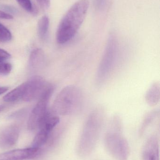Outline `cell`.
I'll list each match as a JSON object with an SVG mask.
<instances>
[{
	"label": "cell",
	"mask_w": 160,
	"mask_h": 160,
	"mask_svg": "<svg viewBox=\"0 0 160 160\" xmlns=\"http://www.w3.org/2000/svg\"><path fill=\"white\" fill-rule=\"evenodd\" d=\"M104 110L101 107L94 109L86 119L77 146V153L80 158L89 156L98 141L104 121Z\"/></svg>",
	"instance_id": "cell-1"
},
{
	"label": "cell",
	"mask_w": 160,
	"mask_h": 160,
	"mask_svg": "<svg viewBox=\"0 0 160 160\" xmlns=\"http://www.w3.org/2000/svg\"><path fill=\"white\" fill-rule=\"evenodd\" d=\"M89 6L88 0H79L67 11L57 29L56 40L58 44H65L76 35L85 19Z\"/></svg>",
	"instance_id": "cell-2"
},
{
	"label": "cell",
	"mask_w": 160,
	"mask_h": 160,
	"mask_svg": "<svg viewBox=\"0 0 160 160\" xmlns=\"http://www.w3.org/2000/svg\"><path fill=\"white\" fill-rule=\"evenodd\" d=\"M104 145L108 153L116 160H128L129 145L122 134V123L120 118L115 116L110 122L104 139Z\"/></svg>",
	"instance_id": "cell-3"
},
{
	"label": "cell",
	"mask_w": 160,
	"mask_h": 160,
	"mask_svg": "<svg viewBox=\"0 0 160 160\" xmlns=\"http://www.w3.org/2000/svg\"><path fill=\"white\" fill-rule=\"evenodd\" d=\"M83 101L80 89L76 86L69 85L64 88L56 96L53 111L55 114L69 115L80 110Z\"/></svg>",
	"instance_id": "cell-4"
},
{
	"label": "cell",
	"mask_w": 160,
	"mask_h": 160,
	"mask_svg": "<svg viewBox=\"0 0 160 160\" xmlns=\"http://www.w3.org/2000/svg\"><path fill=\"white\" fill-rule=\"evenodd\" d=\"M118 45L114 35L109 36L103 56L97 72V81L99 84L106 80L114 67L117 58Z\"/></svg>",
	"instance_id": "cell-5"
},
{
	"label": "cell",
	"mask_w": 160,
	"mask_h": 160,
	"mask_svg": "<svg viewBox=\"0 0 160 160\" xmlns=\"http://www.w3.org/2000/svg\"><path fill=\"white\" fill-rule=\"evenodd\" d=\"M54 91V87L50 84L31 112L27 122L28 129L34 130L40 128L46 119L49 112L47 111L48 102Z\"/></svg>",
	"instance_id": "cell-6"
},
{
	"label": "cell",
	"mask_w": 160,
	"mask_h": 160,
	"mask_svg": "<svg viewBox=\"0 0 160 160\" xmlns=\"http://www.w3.org/2000/svg\"><path fill=\"white\" fill-rule=\"evenodd\" d=\"M60 118L56 115L49 113L44 123L40 127V130L34 138L32 147L40 148L48 141L51 132L59 124Z\"/></svg>",
	"instance_id": "cell-7"
},
{
	"label": "cell",
	"mask_w": 160,
	"mask_h": 160,
	"mask_svg": "<svg viewBox=\"0 0 160 160\" xmlns=\"http://www.w3.org/2000/svg\"><path fill=\"white\" fill-rule=\"evenodd\" d=\"M50 84L42 78L35 77L26 82V89L22 99L26 102L32 101L39 99Z\"/></svg>",
	"instance_id": "cell-8"
},
{
	"label": "cell",
	"mask_w": 160,
	"mask_h": 160,
	"mask_svg": "<svg viewBox=\"0 0 160 160\" xmlns=\"http://www.w3.org/2000/svg\"><path fill=\"white\" fill-rule=\"evenodd\" d=\"M40 153V148L31 147L15 149L0 154V160H25L34 158Z\"/></svg>",
	"instance_id": "cell-9"
},
{
	"label": "cell",
	"mask_w": 160,
	"mask_h": 160,
	"mask_svg": "<svg viewBox=\"0 0 160 160\" xmlns=\"http://www.w3.org/2000/svg\"><path fill=\"white\" fill-rule=\"evenodd\" d=\"M19 130L17 126L12 125L5 128L0 133V148H10L15 145L18 139Z\"/></svg>",
	"instance_id": "cell-10"
},
{
	"label": "cell",
	"mask_w": 160,
	"mask_h": 160,
	"mask_svg": "<svg viewBox=\"0 0 160 160\" xmlns=\"http://www.w3.org/2000/svg\"><path fill=\"white\" fill-rule=\"evenodd\" d=\"M142 160H160L159 145L156 135L149 137L146 142L143 150Z\"/></svg>",
	"instance_id": "cell-11"
},
{
	"label": "cell",
	"mask_w": 160,
	"mask_h": 160,
	"mask_svg": "<svg viewBox=\"0 0 160 160\" xmlns=\"http://www.w3.org/2000/svg\"><path fill=\"white\" fill-rule=\"evenodd\" d=\"M45 54L41 49L34 50L31 52L29 60V65L33 69L41 68L44 65Z\"/></svg>",
	"instance_id": "cell-12"
},
{
	"label": "cell",
	"mask_w": 160,
	"mask_h": 160,
	"mask_svg": "<svg viewBox=\"0 0 160 160\" xmlns=\"http://www.w3.org/2000/svg\"><path fill=\"white\" fill-rule=\"evenodd\" d=\"M148 105L155 106L160 100V84L158 82L154 83L147 90L145 97Z\"/></svg>",
	"instance_id": "cell-13"
},
{
	"label": "cell",
	"mask_w": 160,
	"mask_h": 160,
	"mask_svg": "<svg viewBox=\"0 0 160 160\" xmlns=\"http://www.w3.org/2000/svg\"><path fill=\"white\" fill-rule=\"evenodd\" d=\"M26 87V82L21 84L6 94L3 97L4 101L7 102H14L21 98H22L25 92Z\"/></svg>",
	"instance_id": "cell-14"
},
{
	"label": "cell",
	"mask_w": 160,
	"mask_h": 160,
	"mask_svg": "<svg viewBox=\"0 0 160 160\" xmlns=\"http://www.w3.org/2000/svg\"><path fill=\"white\" fill-rule=\"evenodd\" d=\"M49 18L47 16L42 17L39 21L38 30L39 35L41 39H44L47 36L49 30Z\"/></svg>",
	"instance_id": "cell-15"
},
{
	"label": "cell",
	"mask_w": 160,
	"mask_h": 160,
	"mask_svg": "<svg viewBox=\"0 0 160 160\" xmlns=\"http://www.w3.org/2000/svg\"><path fill=\"white\" fill-rule=\"evenodd\" d=\"M159 111H152L151 112L148 113L145 119L143 121L142 124L141 126L140 130V135H142L143 134L146 130L150 126V124L153 122L155 118H157V116L158 115Z\"/></svg>",
	"instance_id": "cell-16"
},
{
	"label": "cell",
	"mask_w": 160,
	"mask_h": 160,
	"mask_svg": "<svg viewBox=\"0 0 160 160\" xmlns=\"http://www.w3.org/2000/svg\"><path fill=\"white\" fill-rule=\"evenodd\" d=\"M12 36L9 30L0 23V42H5L11 39Z\"/></svg>",
	"instance_id": "cell-17"
},
{
	"label": "cell",
	"mask_w": 160,
	"mask_h": 160,
	"mask_svg": "<svg viewBox=\"0 0 160 160\" xmlns=\"http://www.w3.org/2000/svg\"><path fill=\"white\" fill-rule=\"evenodd\" d=\"M16 1L26 11L29 12L34 11V7L31 0H16Z\"/></svg>",
	"instance_id": "cell-18"
},
{
	"label": "cell",
	"mask_w": 160,
	"mask_h": 160,
	"mask_svg": "<svg viewBox=\"0 0 160 160\" xmlns=\"http://www.w3.org/2000/svg\"><path fill=\"white\" fill-rule=\"evenodd\" d=\"M12 70V66L9 63L0 62V74L6 75Z\"/></svg>",
	"instance_id": "cell-19"
},
{
	"label": "cell",
	"mask_w": 160,
	"mask_h": 160,
	"mask_svg": "<svg viewBox=\"0 0 160 160\" xmlns=\"http://www.w3.org/2000/svg\"><path fill=\"white\" fill-rule=\"evenodd\" d=\"M10 55L4 50L0 49V62H4L10 58Z\"/></svg>",
	"instance_id": "cell-20"
},
{
	"label": "cell",
	"mask_w": 160,
	"mask_h": 160,
	"mask_svg": "<svg viewBox=\"0 0 160 160\" xmlns=\"http://www.w3.org/2000/svg\"><path fill=\"white\" fill-rule=\"evenodd\" d=\"M42 8L46 9L49 8L50 4V0H36Z\"/></svg>",
	"instance_id": "cell-21"
},
{
	"label": "cell",
	"mask_w": 160,
	"mask_h": 160,
	"mask_svg": "<svg viewBox=\"0 0 160 160\" xmlns=\"http://www.w3.org/2000/svg\"><path fill=\"white\" fill-rule=\"evenodd\" d=\"M107 0H94L95 6L97 9H101L105 7Z\"/></svg>",
	"instance_id": "cell-22"
},
{
	"label": "cell",
	"mask_w": 160,
	"mask_h": 160,
	"mask_svg": "<svg viewBox=\"0 0 160 160\" xmlns=\"http://www.w3.org/2000/svg\"><path fill=\"white\" fill-rule=\"evenodd\" d=\"M0 18L10 20L13 18V17L10 14L0 10Z\"/></svg>",
	"instance_id": "cell-23"
},
{
	"label": "cell",
	"mask_w": 160,
	"mask_h": 160,
	"mask_svg": "<svg viewBox=\"0 0 160 160\" xmlns=\"http://www.w3.org/2000/svg\"><path fill=\"white\" fill-rule=\"evenodd\" d=\"M3 8L4 9L8 11V12H12V13L16 12V9L14 8L8 6H4Z\"/></svg>",
	"instance_id": "cell-24"
},
{
	"label": "cell",
	"mask_w": 160,
	"mask_h": 160,
	"mask_svg": "<svg viewBox=\"0 0 160 160\" xmlns=\"http://www.w3.org/2000/svg\"><path fill=\"white\" fill-rule=\"evenodd\" d=\"M8 88L7 87H0V95L3 94L4 93L8 90Z\"/></svg>",
	"instance_id": "cell-25"
},
{
	"label": "cell",
	"mask_w": 160,
	"mask_h": 160,
	"mask_svg": "<svg viewBox=\"0 0 160 160\" xmlns=\"http://www.w3.org/2000/svg\"><path fill=\"white\" fill-rule=\"evenodd\" d=\"M5 109V106L3 105H0V112L2 111H3L4 109Z\"/></svg>",
	"instance_id": "cell-26"
}]
</instances>
